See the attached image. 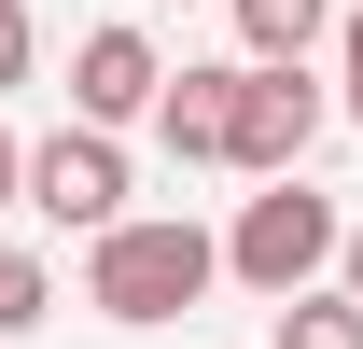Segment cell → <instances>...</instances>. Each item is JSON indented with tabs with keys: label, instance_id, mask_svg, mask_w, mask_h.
<instances>
[{
	"label": "cell",
	"instance_id": "obj_1",
	"mask_svg": "<svg viewBox=\"0 0 363 349\" xmlns=\"http://www.w3.org/2000/svg\"><path fill=\"white\" fill-rule=\"evenodd\" d=\"M210 279H224V252H210V223H182V210H126L112 238H84V307H98V321H126V336L196 321Z\"/></svg>",
	"mask_w": 363,
	"mask_h": 349
},
{
	"label": "cell",
	"instance_id": "obj_2",
	"mask_svg": "<svg viewBox=\"0 0 363 349\" xmlns=\"http://www.w3.org/2000/svg\"><path fill=\"white\" fill-rule=\"evenodd\" d=\"M335 238H350V223H335V196L266 182V196H238V223L210 238V252H224V279H252L266 307H294V294H321V279H335Z\"/></svg>",
	"mask_w": 363,
	"mask_h": 349
},
{
	"label": "cell",
	"instance_id": "obj_3",
	"mask_svg": "<svg viewBox=\"0 0 363 349\" xmlns=\"http://www.w3.org/2000/svg\"><path fill=\"white\" fill-rule=\"evenodd\" d=\"M14 196H28L43 223H70V238H112V223H126V154H112L98 126H56V140L14 154Z\"/></svg>",
	"mask_w": 363,
	"mask_h": 349
},
{
	"label": "cell",
	"instance_id": "obj_4",
	"mask_svg": "<svg viewBox=\"0 0 363 349\" xmlns=\"http://www.w3.org/2000/svg\"><path fill=\"white\" fill-rule=\"evenodd\" d=\"M321 112H335V98H321L308 70H238L224 168H252V182H294V168H308V140H321Z\"/></svg>",
	"mask_w": 363,
	"mask_h": 349
},
{
	"label": "cell",
	"instance_id": "obj_5",
	"mask_svg": "<svg viewBox=\"0 0 363 349\" xmlns=\"http://www.w3.org/2000/svg\"><path fill=\"white\" fill-rule=\"evenodd\" d=\"M154 84H168V56L140 43L126 14H112V28H84V43H70V126H140V112H154Z\"/></svg>",
	"mask_w": 363,
	"mask_h": 349
},
{
	"label": "cell",
	"instance_id": "obj_6",
	"mask_svg": "<svg viewBox=\"0 0 363 349\" xmlns=\"http://www.w3.org/2000/svg\"><path fill=\"white\" fill-rule=\"evenodd\" d=\"M224 112H238V56H210V70H168V84H154V140H168L182 168H224Z\"/></svg>",
	"mask_w": 363,
	"mask_h": 349
},
{
	"label": "cell",
	"instance_id": "obj_7",
	"mask_svg": "<svg viewBox=\"0 0 363 349\" xmlns=\"http://www.w3.org/2000/svg\"><path fill=\"white\" fill-rule=\"evenodd\" d=\"M224 14H238V70H308L335 28V0H224Z\"/></svg>",
	"mask_w": 363,
	"mask_h": 349
},
{
	"label": "cell",
	"instance_id": "obj_8",
	"mask_svg": "<svg viewBox=\"0 0 363 349\" xmlns=\"http://www.w3.org/2000/svg\"><path fill=\"white\" fill-rule=\"evenodd\" d=\"M266 349H363V307H350V294H294V307L266 321Z\"/></svg>",
	"mask_w": 363,
	"mask_h": 349
},
{
	"label": "cell",
	"instance_id": "obj_9",
	"mask_svg": "<svg viewBox=\"0 0 363 349\" xmlns=\"http://www.w3.org/2000/svg\"><path fill=\"white\" fill-rule=\"evenodd\" d=\"M43 307H56V279H43V252H14V238H0V336H28Z\"/></svg>",
	"mask_w": 363,
	"mask_h": 349
},
{
	"label": "cell",
	"instance_id": "obj_10",
	"mask_svg": "<svg viewBox=\"0 0 363 349\" xmlns=\"http://www.w3.org/2000/svg\"><path fill=\"white\" fill-rule=\"evenodd\" d=\"M335 56H350V70H335V112H350V126H363V0H350V14H335Z\"/></svg>",
	"mask_w": 363,
	"mask_h": 349
},
{
	"label": "cell",
	"instance_id": "obj_11",
	"mask_svg": "<svg viewBox=\"0 0 363 349\" xmlns=\"http://www.w3.org/2000/svg\"><path fill=\"white\" fill-rule=\"evenodd\" d=\"M0 84H28V0H0Z\"/></svg>",
	"mask_w": 363,
	"mask_h": 349
},
{
	"label": "cell",
	"instance_id": "obj_12",
	"mask_svg": "<svg viewBox=\"0 0 363 349\" xmlns=\"http://www.w3.org/2000/svg\"><path fill=\"white\" fill-rule=\"evenodd\" d=\"M335 294L363 307V223H350V238H335Z\"/></svg>",
	"mask_w": 363,
	"mask_h": 349
},
{
	"label": "cell",
	"instance_id": "obj_13",
	"mask_svg": "<svg viewBox=\"0 0 363 349\" xmlns=\"http://www.w3.org/2000/svg\"><path fill=\"white\" fill-rule=\"evenodd\" d=\"M0 210H14V140H0Z\"/></svg>",
	"mask_w": 363,
	"mask_h": 349
}]
</instances>
